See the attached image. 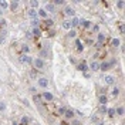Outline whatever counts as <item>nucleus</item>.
Masks as SVG:
<instances>
[{
    "mask_svg": "<svg viewBox=\"0 0 125 125\" xmlns=\"http://www.w3.org/2000/svg\"><path fill=\"white\" fill-rule=\"evenodd\" d=\"M33 65H34L37 70H43V68H44V65H46V62H44L43 58L37 57V58H34V60H33Z\"/></svg>",
    "mask_w": 125,
    "mask_h": 125,
    "instance_id": "obj_1",
    "label": "nucleus"
},
{
    "mask_svg": "<svg viewBox=\"0 0 125 125\" xmlns=\"http://www.w3.org/2000/svg\"><path fill=\"white\" fill-rule=\"evenodd\" d=\"M37 84H39L40 88H47V87H48V80H47L46 77H40L39 80H37Z\"/></svg>",
    "mask_w": 125,
    "mask_h": 125,
    "instance_id": "obj_2",
    "label": "nucleus"
},
{
    "mask_svg": "<svg viewBox=\"0 0 125 125\" xmlns=\"http://www.w3.org/2000/svg\"><path fill=\"white\" fill-rule=\"evenodd\" d=\"M20 61L23 64H33V58L29 54H23V55H20Z\"/></svg>",
    "mask_w": 125,
    "mask_h": 125,
    "instance_id": "obj_3",
    "label": "nucleus"
},
{
    "mask_svg": "<svg viewBox=\"0 0 125 125\" xmlns=\"http://www.w3.org/2000/svg\"><path fill=\"white\" fill-rule=\"evenodd\" d=\"M64 13L68 16V17H71V19H73V17H75V11H74V9L70 7V6H65V9H64Z\"/></svg>",
    "mask_w": 125,
    "mask_h": 125,
    "instance_id": "obj_4",
    "label": "nucleus"
},
{
    "mask_svg": "<svg viewBox=\"0 0 125 125\" xmlns=\"http://www.w3.org/2000/svg\"><path fill=\"white\" fill-rule=\"evenodd\" d=\"M44 10H46V11H50V13H55L57 7H55L54 4H53V1H51V3H46V7H44Z\"/></svg>",
    "mask_w": 125,
    "mask_h": 125,
    "instance_id": "obj_5",
    "label": "nucleus"
},
{
    "mask_svg": "<svg viewBox=\"0 0 125 125\" xmlns=\"http://www.w3.org/2000/svg\"><path fill=\"white\" fill-rule=\"evenodd\" d=\"M97 39H98V43H97V47H101L104 44V41H105V34L104 33H98V36H97Z\"/></svg>",
    "mask_w": 125,
    "mask_h": 125,
    "instance_id": "obj_6",
    "label": "nucleus"
},
{
    "mask_svg": "<svg viewBox=\"0 0 125 125\" xmlns=\"http://www.w3.org/2000/svg\"><path fill=\"white\" fill-rule=\"evenodd\" d=\"M41 98H44L46 101H53V100H54V95L51 93H48V91H46V93L41 94Z\"/></svg>",
    "mask_w": 125,
    "mask_h": 125,
    "instance_id": "obj_7",
    "label": "nucleus"
},
{
    "mask_svg": "<svg viewBox=\"0 0 125 125\" xmlns=\"http://www.w3.org/2000/svg\"><path fill=\"white\" fill-rule=\"evenodd\" d=\"M104 81H105V84H107V85H114L115 78L112 77V75H105V77H104Z\"/></svg>",
    "mask_w": 125,
    "mask_h": 125,
    "instance_id": "obj_8",
    "label": "nucleus"
},
{
    "mask_svg": "<svg viewBox=\"0 0 125 125\" xmlns=\"http://www.w3.org/2000/svg\"><path fill=\"white\" fill-rule=\"evenodd\" d=\"M80 26H83L84 29H90V27L93 26V23H91L90 20H85V19H81V20H80Z\"/></svg>",
    "mask_w": 125,
    "mask_h": 125,
    "instance_id": "obj_9",
    "label": "nucleus"
},
{
    "mask_svg": "<svg viewBox=\"0 0 125 125\" xmlns=\"http://www.w3.org/2000/svg\"><path fill=\"white\" fill-rule=\"evenodd\" d=\"M90 70L91 71H98L100 70V62L98 61H91V64H90Z\"/></svg>",
    "mask_w": 125,
    "mask_h": 125,
    "instance_id": "obj_10",
    "label": "nucleus"
},
{
    "mask_svg": "<svg viewBox=\"0 0 125 125\" xmlns=\"http://www.w3.org/2000/svg\"><path fill=\"white\" fill-rule=\"evenodd\" d=\"M77 70L83 71V73H87V62L85 61H81L80 64H77Z\"/></svg>",
    "mask_w": 125,
    "mask_h": 125,
    "instance_id": "obj_11",
    "label": "nucleus"
},
{
    "mask_svg": "<svg viewBox=\"0 0 125 125\" xmlns=\"http://www.w3.org/2000/svg\"><path fill=\"white\" fill-rule=\"evenodd\" d=\"M19 6H20L19 1H11V3H9V9H10L11 11H16V10L19 9Z\"/></svg>",
    "mask_w": 125,
    "mask_h": 125,
    "instance_id": "obj_12",
    "label": "nucleus"
},
{
    "mask_svg": "<svg viewBox=\"0 0 125 125\" xmlns=\"http://www.w3.org/2000/svg\"><path fill=\"white\" fill-rule=\"evenodd\" d=\"M37 17H41V19L46 20L47 19V11L44 10V9H39V10H37Z\"/></svg>",
    "mask_w": 125,
    "mask_h": 125,
    "instance_id": "obj_13",
    "label": "nucleus"
},
{
    "mask_svg": "<svg viewBox=\"0 0 125 125\" xmlns=\"http://www.w3.org/2000/svg\"><path fill=\"white\" fill-rule=\"evenodd\" d=\"M27 14H29V17H31V20H34V19H39V17H37V10H33V9H29Z\"/></svg>",
    "mask_w": 125,
    "mask_h": 125,
    "instance_id": "obj_14",
    "label": "nucleus"
},
{
    "mask_svg": "<svg viewBox=\"0 0 125 125\" xmlns=\"http://www.w3.org/2000/svg\"><path fill=\"white\" fill-rule=\"evenodd\" d=\"M74 111L73 109H65V112H64V117L67 118V119H73V117H74Z\"/></svg>",
    "mask_w": 125,
    "mask_h": 125,
    "instance_id": "obj_15",
    "label": "nucleus"
},
{
    "mask_svg": "<svg viewBox=\"0 0 125 125\" xmlns=\"http://www.w3.org/2000/svg\"><path fill=\"white\" fill-rule=\"evenodd\" d=\"M111 67H109V62L108 61H104V62H101L100 64V70L101 71H108Z\"/></svg>",
    "mask_w": 125,
    "mask_h": 125,
    "instance_id": "obj_16",
    "label": "nucleus"
},
{
    "mask_svg": "<svg viewBox=\"0 0 125 125\" xmlns=\"http://www.w3.org/2000/svg\"><path fill=\"white\" fill-rule=\"evenodd\" d=\"M30 33H31V36H33V37H40V36H41V30H40V27H36V29H33Z\"/></svg>",
    "mask_w": 125,
    "mask_h": 125,
    "instance_id": "obj_17",
    "label": "nucleus"
},
{
    "mask_svg": "<svg viewBox=\"0 0 125 125\" xmlns=\"http://www.w3.org/2000/svg\"><path fill=\"white\" fill-rule=\"evenodd\" d=\"M29 122H30V118L27 117V115H23L21 119H20V124L19 125H29Z\"/></svg>",
    "mask_w": 125,
    "mask_h": 125,
    "instance_id": "obj_18",
    "label": "nucleus"
},
{
    "mask_svg": "<svg viewBox=\"0 0 125 125\" xmlns=\"http://www.w3.org/2000/svg\"><path fill=\"white\" fill-rule=\"evenodd\" d=\"M70 23H71V29H73V27H77V26H80V19L73 17V19L70 20Z\"/></svg>",
    "mask_w": 125,
    "mask_h": 125,
    "instance_id": "obj_19",
    "label": "nucleus"
},
{
    "mask_svg": "<svg viewBox=\"0 0 125 125\" xmlns=\"http://www.w3.org/2000/svg\"><path fill=\"white\" fill-rule=\"evenodd\" d=\"M62 29H64V30H71V23H70V20H64V21H62Z\"/></svg>",
    "mask_w": 125,
    "mask_h": 125,
    "instance_id": "obj_20",
    "label": "nucleus"
},
{
    "mask_svg": "<svg viewBox=\"0 0 125 125\" xmlns=\"http://www.w3.org/2000/svg\"><path fill=\"white\" fill-rule=\"evenodd\" d=\"M98 101H100V104H101V105H105V104L108 102V98H107V95L104 94V95H100V98H98Z\"/></svg>",
    "mask_w": 125,
    "mask_h": 125,
    "instance_id": "obj_21",
    "label": "nucleus"
},
{
    "mask_svg": "<svg viewBox=\"0 0 125 125\" xmlns=\"http://www.w3.org/2000/svg\"><path fill=\"white\" fill-rule=\"evenodd\" d=\"M29 4H30V9H33V10H36V9L39 7V1L37 0H30Z\"/></svg>",
    "mask_w": 125,
    "mask_h": 125,
    "instance_id": "obj_22",
    "label": "nucleus"
},
{
    "mask_svg": "<svg viewBox=\"0 0 125 125\" xmlns=\"http://www.w3.org/2000/svg\"><path fill=\"white\" fill-rule=\"evenodd\" d=\"M7 10L9 9V1H6V0H0V10Z\"/></svg>",
    "mask_w": 125,
    "mask_h": 125,
    "instance_id": "obj_23",
    "label": "nucleus"
},
{
    "mask_svg": "<svg viewBox=\"0 0 125 125\" xmlns=\"http://www.w3.org/2000/svg\"><path fill=\"white\" fill-rule=\"evenodd\" d=\"M111 46L112 47H119L121 46V40L119 39H112L111 40Z\"/></svg>",
    "mask_w": 125,
    "mask_h": 125,
    "instance_id": "obj_24",
    "label": "nucleus"
},
{
    "mask_svg": "<svg viewBox=\"0 0 125 125\" xmlns=\"http://www.w3.org/2000/svg\"><path fill=\"white\" fill-rule=\"evenodd\" d=\"M53 4H54L55 7H57V6H65V4H67V1H64V0H54V1H53Z\"/></svg>",
    "mask_w": 125,
    "mask_h": 125,
    "instance_id": "obj_25",
    "label": "nucleus"
},
{
    "mask_svg": "<svg viewBox=\"0 0 125 125\" xmlns=\"http://www.w3.org/2000/svg\"><path fill=\"white\" fill-rule=\"evenodd\" d=\"M68 37H70V39H75V37H77V31L74 30V29L68 30Z\"/></svg>",
    "mask_w": 125,
    "mask_h": 125,
    "instance_id": "obj_26",
    "label": "nucleus"
},
{
    "mask_svg": "<svg viewBox=\"0 0 125 125\" xmlns=\"http://www.w3.org/2000/svg\"><path fill=\"white\" fill-rule=\"evenodd\" d=\"M124 112H125V109H124V107H122V105H121V107H118V108L115 109V114H118V115H121V117L124 115Z\"/></svg>",
    "mask_w": 125,
    "mask_h": 125,
    "instance_id": "obj_27",
    "label": "nucleus"
},
{
    "mask_svg": "<svg viewBox=\"0 0 125 125\" xmlns=\"http://www.w3.org/2000/svg\"><path fill=\"white\" fill-rule=\"evenodd\" d=\"M75 47H77L78 51H83V50H84V46H83V43H81L80 40H77V41H75Z\"/></svg>",
    "mask_w": 125,
    "mask_h": 125,
    "instance_id": "obj_28",
    "label": "nucleus"
},
{
    "mask_svg": "<svg viewBox=\"0 0 125 125\" xmlns=\"http://www.w3.org/2000/svg\"><path fill=\"white\" fill-rule=\"evenodd\" d=\"M111 94H112V97H118V95H119V88H118V87H114V88L111 90Z\"/></svg>",
    "mask_w": 125,
    "mask_h": 125,
    "instance_id": "obj_29",
    "label": "nucleus"
},
{
    "mask_svg": "<svg viewBox=\"0 0 125 125\" xmlns=\"http://www.w3.org/2000/svg\"><path fill=\"white\" fill-rule=\"evenodd\" d=\"M6 40V31H0V44H3Z\"/></svg>",
    "mask_w": 125,
    "mask_h": 125,
    "instance_id": "obj_30",
    "label": "nucleus"
},
{
    "mask_svg": "<svg viewBox=\"0 0 125 125\" xmlns=\"http://www.w3.org/2000/svg\"><path fill=\"white\" fill-rule=\"evenodd\" d=\"M107 111H108V108H107L105 105H101V107H100V111H98V112H100V114H102V115H105V114H107Z\"/></svg>",
    "mask_w": 125,
    "mask_h": 125,
    "instance_id": "obj_31",
    "label": "nucleus"
},
{
    "mask_svg": "<svg viewBox=\"0 0 125 125\" xmlns=\"http://www.w3.org/2000/svg\"><path fill=\"white\" fill-rule=\"evenodd\" d=\"M31 26H33V29H36V27H39V26H40V21H39V19H34V20H31Z\"/></svg>",
    "mask_w": 125,
    "mask_h": 125,
    "instance_id": "obj_32",
    "label": "nucleus"
},
{
    "mask_svg": "<svg viewBox=\"0 0 125 125\" xmlns=\"http://www.w3.org/2000/svg\"><path fill=\"white\" fill-rule=\"evenodd\" d=\"M107 115H108V117H111V118H112V117H114V115H115V109H114V108H109L108 111H107Z\"/></svg>",
    "mask_w": 125,
    "mask_h": 125,
    "instance_id": "obj_33",
    "label": "nucleus"
},
{
    "mask_svg": "<svg viewBox=\"0 0 125 125\" xmlns=\"http://www.w3.org/2000/svg\"><path fill=\"white\" fill-rule=\"evenodd\" d=\"M46 57H47V50H46V48H43V50L40 51V58H43V60H44Z\"/></svg>",
    "mask_w": 125,
    "mask_h": 125,
    "instance_id": "obj_34",
    "label": "nucleus"
},
{
    "mask_svg": "<svg viewBox=\"0 0 125 125\" xmlns=\"http://www.w3.org/2000/svg\"><path fill=\"white\" fill-rule=\"evenodd\" d=\"M21 50H23V54H27V53L30 51V48H29L27 44H23V46H21Z\"/></svg>",
    "mask_w": 125,
    "mask_h": 125,
    "instance_id": "obj_35",
    "label": "nucleus"
},
{
    "mask_svg": "<svg viewBox=\"0 0 125 125\" xmlns=\"http://www.w3.org/2000/svg\"><path fill=\"white\" fill-rule=\"evenodd\" d=\"M124 6H125V3L122 1V0H119V1H117V7L119 9V10H122V9H124Z\"/></svg>",
    "mask_w": 125,
    "mask_h": 125,
    "instance_id": "obj_36",
    "label": "nucleus"
},
{
    "mask_svg": "<svg viewBox=\"0 0 125 125\" xmlns=\"http://www.w3.org/2000/svg\"><path fill=\"white\" fill-rule=\"evenodd\" d=\"M44 24H46L47 27H51V26H53V20H51V19H46V20H44Z\"/></svg>",
    "mask_w": 125,
    "mask_h": 125,
    "instance_id": "obj_37",
    "label": "nucleus"
},
{
    "mask_svg": "<svg viewBox=\"0 0 125 125\" xmlns=\"http://www.w3.org/2000/svg\"><path fill=\"white\" fill-rule=\"evenodd\" d=\"M6 108H7L6 102H4V101H0V112H1V111H4Z\"/></svg>",
    "mask_w": 125,
    "mask_h": 125,
    "instance_id": "obj_38",
    "label": "nucleus"
},
{
    "mask_svg": "<svg viewBox=\"0 0 125 125\" xmlns=\"http://www.w3.org/2000/svg\"><path fill=\"white\" fill-rule=\"evenodd\" d=\"M34 101L37 102V104L41 102V95H40V94H34Z\"/></svg>",
    "mask_w": 125,
    "mask_h": 125,
    "instance_id": "obj_39",
    "label": "nucleus"
},
{
    "mask_svg": "<svg viewBox=\"0 0 125 125\" xmlns=\"http://www.w3.org/2000/svg\"><path fill=\"white\" fill-rule=\"evenodd\" d=\"M98 121H100V118H98V115H91V122H95V124H97Z\"/></svg>",
    "mask_w": 125,
    "mask_h": 125,
    "instance_id": "obj_40",
    "label": "nucleus"
},
{
    "mask_svg": "<svg viewBox=\"0 0 125 125\" xmlns=\"http://www.w3.org/2000/svg\"><path fill=\"white\" fill-rule=\"evenodd\" d=\"M57 112H58V115H64V112H65V108H64V107H60V108L57 109Z\"/></svg>",
    "mask_w": 125,
    "mask_h": 125,
    "instance_id": "obj_41",
    "label": "nucleus"
},
{
    "mask_svg": "<svg viewBox=\"0 0 125 125\" xmlns=\"http://www.w3.org/2000/svg\"><path fill=\"white\" fill-rule=\"evenodd\" d=\"M30 77L31 78H36V77H37V73H36V70H31L30 71Z\"/></svg>",
    "mask_w": 125,
    "mask_h": 125,
    "instance_id": "obj_42",
    "label": "nucleus"
},
{
    "mask_svg": "<svg viewBox=\"0 0 125 125\" xmlns=\"http://www.w3.org/2000/svg\"><path fill=\"white\" fill-rule=\"evenodd\" d=\"M93 31L94 33H100V27L98 26H93Z\"/></svg>",
    "mask_w": 125,
    "mask_h": 125,
    "instance_id": "obj_43",
    "label": "nucleus"
},
{
    "mask_svg": "<svg viewBox=\"0 0 125 125\" xmlns=\"http://www.w3.org/2000/svg\"><path fill=\"white\" fill-rule=\"evenodd\" d=\"M80 124H81V122H80L78 119H73V121H71V125H80Z\"/></svg>",
    "mask_w": 125,
    "mask_h": 125,
    "instance_id": "obj_44",
    "label": "nucleus"
},
{
    "mask_svg": "<svg viewBox=\"0 0 125 125\" xmlns=\"http://www.w3.org/2000/svg\"><path fill=\"white\" fill-rule=\"evenodd\" d=\"M119 31H121V34H124V33H125V29H124V24H121V26H119Z\"/></svg>",
    "mask_w": 125,
    "mask_h": 125,
    "instance_id": "obj_45",
    "label": "nucleus"
},
{
    "mask_svg": "<svg viewBox=\"0 0 125 125\" xmlns=\"http://www.w3.org/2000/svg\"><path fill=\"white\" fill-rule=\"evenodd\" d=\"M30 93H33V94H36V93H37V90H36V87H30Z\"/></svg>",
    "mask_w": 125,
    "mask_h": 125,
    "instance_id": "obj_46",
    "label": "nucleus"
},
{
    "mask_svg": "<svg viewBox=\"0 0 125 125\" xmlns=\"http://www.w3.org/2000/svg\"><path fill=\"white\" fill-rule=\"evenodd\" d=\"M26 37H27V39H31V37H33V36H31V33H30V31H27V34H26Z\"/></svg>",
    "mask_w": 125,
    "mask_h": 125,
    "instance_id": "obj_47",
    "label": "nucleus"
},
{
    "mask_svg": "<svg viewBox=\"0 0 125 125\" xmlns=\"http://www.w3.org/2000/svg\"><path fill=\"white\" fill-rule=\"evenodd\" d=\"M70 62H73V64H75V60H74L73 57H70Z\"/></svg>",
    "mask_w": 125,
    "mask_h": 125,
    "instance_id": "obj_48",
    "label": "nucleus"
},
{
    "mask_svg": "<svg viewBox=\"0 0 125 125\" xmlns=\"http://www.w3.org/2000/svg\"><path fill=\"white\" fill-rule=\"evenodd\" d=\"M95 125H104V121H98V122H97Z\"/></svg>",
    "mask_w": 125,
    "mask_h": 125,
    "instance_id": "obj_49",
    "label": "nucleus"
},
{
    "mask_svg": "<svg viewBox=\"0 0 125 125\" xmlns=\"http://www.w3.org/2000/svg\"><path fill=\"white\" fill-rule=\"evenodd\" d=\"M11 125H19V122H16V121H13V122H11Z\"/></svg>",
    "mask_w": 125,
    "mask_h": 125,
    "instance_id": "obj_50",
    "label": "nucleus"
},
{
    "mask_svg": "<svg viewBox=\"0 0 125 125\" xmlns=\"http://www.w3.org/2000/svg\"><path fill=\"white\" fill-rule=\"evenodd\" d=\"M58 125H65V124H58Z\"/></svg>",
    "mask_w": 125,
    "mask_h": 125,
    "instance_id": "obj_51",
    "label": "nucleus"
}]
</instances>
